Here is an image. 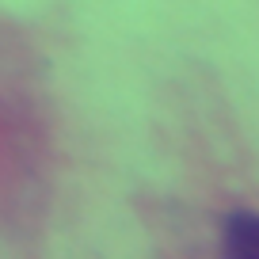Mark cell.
Segmentation results:
<instances>
[{
	"label": "cell",
	"mask_w": 259,
	"mask_h": 259,
	"mask_svg": "<svg viewBox=\"0 0 259 259\" xmlns=\"http://www.w3.org/2000/svg\"><path fill=\"white\" fill-rule=\"evenodd\" d=\"M221 259H259V213L236 210L221 229Z\"/></svg>",
	"instance_id": "6da1fadb"
}]
</instances>
